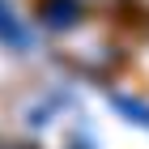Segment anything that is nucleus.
I'll return each mask as SVG.
<instances>
[{
    "mask_svg": "<svg viewBox=\"0 0 149 149\" xmlns=\"http://www.w3.org/2000/svg\"><path fill=\"white\" fill-rule=\"evenodd\" d=\"M111 102L119 107L124 115H132V124H149V111H145L141 102H132V98H124V94H119V98H111Z\"/></svg>",
    "mask_w": 149,
    "mask_h": 149,
    "instance_id": "nucleus-3",
    "label": "nucleus"
},
{
    "mask_svg": "<svg viewBox=\"0 0 149 149\" xmlns=\"http://www.w3.org/2000/svg\"><path fill=\"white\" fill-rule=\"evenodd\" d=\"M38 17L47 30H68L81 17V0H38Z\"/></svg>",
    "mask_w": 149,
    "mask_h": 149,
    "instance_id": "nucleus-1",
    "label": "nucleus"
},
{
    "mask_svg": "<svg viewBox=\"0 0 149 149\" xmlns=\"http://www.w3.org/2000/svg\"><path fill=\"white\" fill-rule=\"evenodd\" d=\"M0 149H30V145H0Z\"/></svg>",
    "mask_w": 149,
    "mask_h": 149,
    "instance_id": "nucleus-4",
    "label": "nucleus"
},
{
    "mask_svg": "<svg viewBox=\"0 0 149 149\" xmlns=\"http://www.w3.org/2000/svg\"><path fill=\"white\" fill-rule=\"evenodd\" d=\"M0 43H4V47H17V51L30 47V34L22 30V22H17V13H13L9 0H0Z\"/></svg>",
    "mask_w": 149,
    "mask_h": 149,
    "instance_id": "nucleus-2",
    "label": "nucleus"
}]
</instances>
